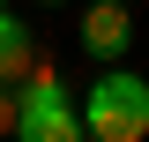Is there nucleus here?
Wrapping results in <instances>:
<instances>
[{"label": "nucleus", "instance_id": "1", "mask_svg": "<svg viewBox=\"0 0 149 142\" xmlns=\"http://www.w3.org/2000/svg\"><path fill=\"white\" fill-rule=\"evenodd\" d=\"M82 127L97 142H142L149 135V82L119 60H104V75L82 90Z\"/></svg>", "mask_w": 149, "mask_h": 142}, {"label": "nucleus", "instance_id": "2", "mask_svg": "<svg viewBox=\"0 0 149 142\" xmlns=\"http://www.w3.org/2000/svg\"><path fill=\"white\" fill-rule=\"evenodd\" d=\"M90 127H82V105L67 97V82H60L52 67H30L15 82V142H82Z\"/></svg>", "mask_w": 149, "mask_h": 142}, {"label": "nucleus", "instance_id": "3", "mask_svg": "<svg viewBox=\"0 0 149 142\" xmlns=\"http://www.w3.org/2000/svg\"><path fill=\"white\" fill-rule=\"evenodd\" d=\"M82 45H90V60H119L134 45V8L127 0H90L82 8Z\"/></svg>", "mask_w": 149, "mask_h": 142}, {"label": "nucleus", "instance_id": "4", "mask_svg": "<svg viewBox=\"0 0 149 142\" xmlns=\"http://www.w3.org/2000/svg\"><path fill=\"white\" fill-rule=\"evenodd\" d=\"M30 67H37V37L22 30L15 15H0V82H22Z\"/></svg>", "mask_w": 149, "mask_h": 142}, {"label": "nucleus", "instance_id": "5", "mask_svg": "<svg viewBox=\"0 0 149 142\" xmlns=\"http://www.w3.org/2000/svg\"><path fill=\"white\" fill-rule=\"evenodd\" d=\"M0 135H15V82H0Z\"/></svg>", "mask_w": 149, "mask_h": 142}, {"label": "nucleus", "instance_id": "6", "mask_svg": "<svg viewBox=\"0 0 149 142\" xmlns=\"http://www.w3.org/2000/svg\"><path fill=\"white\" fill-rule=\"evenodd\" d=\"M0 15H8V0H0Z\"/></svg>", "mask_w": 149, "mask_h": 142}, {"label": "nucleus", "instance_id": "7", "mask_svg": "<svg viewBox=\"0 0 149 142\" xmlns=\"http://www.w3.org/2000/svg\"><path fill=\"white\" fill-rule=\"evenodd\" d=\"M127 8H134V0H127Z\"/></svg>", "mask_w": 149, "mask_h": 142}]
</instances>
